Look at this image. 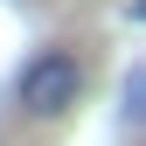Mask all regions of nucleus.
<instances>
[{
	"mask_svg": "<svg viewBox=\"0 0 146 146\" xmlns=\"http://www.w3.org/2000/svg\"><path fill=\"white\" fill-rule=\"evenodd\" d=\"M77 90H84V63L70 56V49H42V56H28L21 77H14V98H21L28 118H56V111H70Z\"/></svg>",
	"mask_w": 146,
	"mask_h": 146,
	"instance_id": "1",
	"label": "nucleus"
}]
</instances>
